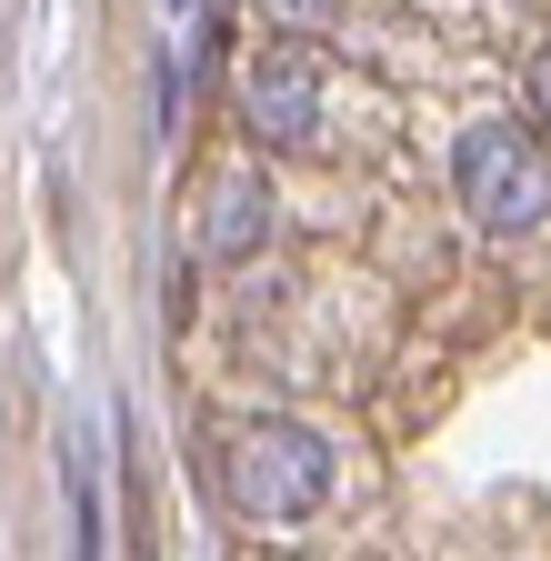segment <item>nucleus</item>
I'll use <instances>...</instances> for the list:
<instances>
[{
	"label": "nucleus",
	"mask_w": 551,
	"mask_h": 561,
	"mask_svg": "<svg viewBox=\"0 0 551 561\" xmlns=\"http://www.w3.org/2000/svg\"><path fill=\"white\" fill-rule=\"evenodd\" d=\"M321 111H331V91H321V60L301 41H261L241 60V130L261 140V151H311Z\"/></svg>",
	"instance_id": "3"
},
{
	"label": "nucleus",
	"mask_w": 551,
	"mask_h": 561,
	"mask_svg": "<svg viewBox=\"0 0 551 561\" xmlns=\"http://www.w3.org/2000/svg\"><path fill=\"white\" fill-rule=\"evenodd\" d=\"M531 121H541V130H551V41H541V50H531Z\"/></svg>",
	"instance_id": "5"
},
{
	"label": "nucleus",
	"mask_w": 551,
	"mask_h": 561,
	"mask_svg": "<svg viewBox=\"0 0 551 561\" xmlns=\"http://www.w3.org/2000/svg\"><path fill=\"white\" fill-rule=\"evenodd\" d=\"M271 241V191L261 181H221V201H211V231H200V251L211 261H251Z\"/></svg>",
	"instance_id": "4"
},
{
	"label": "nucleus",
	"mask_w": 551,
	"mask_h": 561,
	"mask_svg": "<svg viewBox=\"0 0 551 561\" xmlns=\"http://www.w3.org/2000/svg\"><path fill=\"white\" fill-rule=\"evenodd\" d=\"M221 491L251 522H301L331 491V442L311 421H241L231 451H221Z\"/></svg>",
	"instance_id": "2"
},
{
	"label": "nucleus",
	"mask_w": 551,
	"mask_h": 561,
	"mask_svg": "<svg viewBox=\"0 0 551 561\" xmlns=\"http://www.w3.org/2000/svg\"><path fill=\"white\" fill-rule=\"evenodd\" d=\"M451 181H461V210L481 231H502V241H521V231L551 221V151H541V130H521V121H471L451 140Z\"/></svg>",
	"instance_id": "1"
}]
</instances>
